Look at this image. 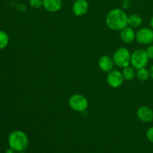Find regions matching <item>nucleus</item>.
Here are the masks:
<instances>
[{"mask_svg":"<svg viewBox=\"0 0 153 153\" xmlns=\"http://www.w3.org/2000/svg\"><path fill=\"white\" fill-rule=\"evenodd\" d=\"M89 9V3L87 0H76L72 5V10L75 16H82L86 14Z\"/></svg>","mask_w":153,"mask_h":153,"instance_id":"nucleus-8","label":"nucleus"},{"mask_svg":"<svg viewBox=\"0 0 153 153\" xmlns=\"http://www.w3.org/2000/svg\"><path fill=\"white\" fill-rule=\"evenodd\" d=\"M150 26H151V28L153 29V15L150 19Z\"/></svg>","mask_w":153,"mask_h":153,"instance_id":"nucleus-23","label":"nucleus"},{"mask_svg":"<svg viewBox=\"0 0 153 153\" xmlns=\"http://www.w3.org/2000/svg\"><path fill=\"white\" fill-rule=\"evenodd\" d=\"M16 151L14 150V149H13L12 148H9V149H7V150L5 151V153H15Z\"/></svg>","mask_w":153,"mask_h":153,"instance_id":"nucleus-22","label":"nucleus"},{"mask_svg":"<svg viewBox=\"0 0 153 153\" xmlns=\"http://www.w3.org/2000/svg\"><path fill=\"white\" fill-rule=\"evenodd\" d=\"M137 117L141 122L148 123L153 120V111L152 108L146 105L141 106L137 111Z\"/></svg>","mask_w":153,"mask_h":153,"instance_id":"nucleus-9","label":"nucleus"},{"mask_svg":"<svg viewBox=\"0 0 153 153\" xmlns=\"http://www.w3.org/2000/svg\"><path fill=\"white\" fill-rule=\"evenodd\" d=\"M63 6L62 0H43V7L50 13H56Z\"/></svg>","mask_w":153,"mask_h":153,"instance_id":"nucleus-11","label":"nucleus"},{"mask_svg":"<svg viewBox=\"0 0 153 153\" xmlns=\"http://www.w3.org/2000/svg\"><path fill=\"white\" fill-rule=\"evenodd\" d=\"M131 52L125 47H120L117 49L114 53L113 61L114 65L120 68H125L131 65Z\"/></svg>","mask_w":153,"mask_h":153,"instance_id":"nucleus-3","label":"nucleus"},{"mask_svg":"<svg viewBox=\"0 0 153 153\" xmlns=\"http://www.w3.org/2000/svg\"><path fill=\"white\" fill-rule=\"evenodd\" d=\"M136 77L137 78L138 80L141 81V82H146V81H147L150 78L149 70H147L146 67L139 69L136 72Z\"/></svg>","mask_w":153,"mask_h":153,"instance_id":"nucleus-15","label":"nucleus"},{"mask_svg":"<svg viewBox=\"0 0 153 153\" xmlns=\"http://www.w3.org/2000/svg\"><path fill=\"white\" fill-rule=\"evenodd\" d=\"M120 34V37L121 40L125 43H131L134 40H135V34L134 28H131L130 26L127 25L124 28H123Z\"/></svg>","mask_w":153,"mask_h":153,"instance_id":"nucleus-12","label":"nucleus"},{"mask_svg":"<svg viewBox=\"0 0 153 153\" xmlns=\"http://www.w3.org/2000/svg\"><path fill=\"white\" fill-rule=\"evenodd\" d=\"M142 22H143V19L139 14L132 13V14L128 16V25L131 28H138L141 25Z\"/></svg>","mask_w":153,"mask_h":153,"instance_id":"nucleus-13","label":"nucleus"},{"mask_svg":"<svg viewBox=\"0 0 153 153\" xmlns=\"http://www.w3.org/2000/svg\"><path fill=\"white\" fill-rule=\"evenodd\" d=\"M68 105L74 111L82 113L88 109L89 102L85 96L80 94H75L69 98Z\"/></svg>","mask_w":153,"mask_h":153,"instance_id":"nucleus-4","label":"nucleus"},{"mask_svg":"<svg viewBox=\"0 0 153 153\" xmlns=\"http://www.w3.org/2000/svg\"><path fill=\"white\" fill-rule=\"evenodd\" d=\"M145 50H146V55H147L149 59L153 60V44L149 45Z\"/></svg>","mask_w":153,"mask_h":153,"instance_id":"nucleus-18","label":"nucleus"},{"mask_svg":"<svg viewBox=\"0 0 153 153\" xmlns=\"http://www.w3.org/2000/svg\"><path fill=\"white\" fill-rule=\"evenodd\" d=\"M135 69L132 66H128L123 69L122 74L123 76L124 80L126 81H131L135 78L136 71Z\"/></svg>","mask_w":153,"mask_h":153,"instance_id":"nucleus-14","label":"nucleus"},{"mask_svg":"<svg viewBox=\"0 0 153 153\" xmlns=\"http://www.w3.org/2000/svg\"><path fill=\"white\" fill-rule=\"evenodd\" d=\"M123 4L124 8H128L130 5V1L129 0H123Z\"/></svg>","mask_w":153,"mask_h":153,"instance_id":"nucleus-20","label":"nucleus"},{"mask_svg":"<svg viewBox=\"0 0 153 153\" xmlns=\"http://www.w3.org/2000/svg\"><path fill=\"white\" fill-rule=\"evenodd\" d=\"M149 75H150V78L153 79V64L151 66L150 69H149Z\"/></svg>","mask_w":153,"mask_h":153,"instance_id":"nucleus-21","label":"nucleus"},{"mask_svg":"<svg viewBox=\"0 0 153 153\" xmlns=\"http://www.w3.org/2000/svg\"><path fill=\"white\" fill-rule=\"evenodd\" d=\"M107 83L111 88H118L123 84L124 78L122 72L117 70H113L108 73Z\"/></svg>","mask_w":153,"mask_h":153,"instance_id":"nucleus-7","label":"nucleus"},{"mask_svg":"<svg viewBox=\"0 0 153 153\" xmlns=\"http://www.w3.org/2000/svg\"><path fill=\"white\" fill-rule=\"evenodd\" d=\"M17 153H26V152H25L24 151H22V152H18Z\"/></svg>","mask_w":153,"mask_h":153,"instance_id":"nucleus-24","label":"nucleus"},{"mask_svg":"<svg viewBox=\"0 0 153 153\" xmlns=\"http://www.w3.org/2000/svg\"><path fill=\"white\" fill-rule=\"evenodd\" d=\"M105 23L111 30L121 31L128 25V15L123 9L114 8L108 13Z\"/></svg>","mask_w":153,"mask_h":153,"instance_id":"nucleus-1","label":"nucleus"},{"mask_svg":"<svg viewBox=\"0 0 153 153\" xmlns=\"http://www.w3.org/2000/svg\"></svg>","mask_w":153,"mask_h":153,"instance_id":"nucleus-25","label":"nucleus"},{"mask_svg":"<svg viewBox=\"0 0 153 153\" xmlns=\"http://www.w3.org/2000/svg\"><path fill=\"white\" fill-rule=\"evenodd\" d=\"M135 40L141 45H149L153 43V29L152 28H140L136 31Z\"/></svg>","mask_w":153,"mask_h":153,"instance_id":"nucleus-6","label":"nucleus"},{"mask_svg":"<svg viewBox=\"0 0 153 153\" xmlns=\"http://www.w3.org/2000/svg\"><path fill=\"white\" fill-rule=\"evenodd\" d=\"M146 135L148 140H149V142H151L152 143H153V126L148 128Z\"/></svg>","mask_w":153,"mask_h":153,"instance_id":"nucleus-19","label":"nucleus"},{"mask_svg":"<svg viewBox=\"0 0 153 153\" xmlns=\"http://www.w3.org/2000/svg\"><path fill=\"white\" fill-rule=\"evenodd\" d=\"M99 68L102 72L108 73L111 70H113L114 67L113 58L108 55H102L99 58L98 61Z\"/></svg>","mask_w":153,"mask_h":153,"instance_id":"nucleus-10","label":"nucleus"},{"mask_svg":"<svg viewBox=\"0 0 153 153\" xmlns=\"http://www.w3.org/2000/svg\"><path fill=\"white\" fill-rule=\"evenodd\" d=\"M149 60L145 49H137L131 53V65L137 70L146 67L149 63Z\"/></svg>","mask_w":153,"mask_h":153,"instance_id":"nucleus-5","label":"nucleus"},{"mask_svg":"<svg viewBox=\"0 0 153 153\" xmlns=\"http://www.w3.org/2000/svg\"><path fill=\"white\" fill-rule=\"evenodd\" d=\"M29 140L24 131L21 130H15L12 131L8 137V144L10 148L16 152H22L28 147Z\"/></svg>","mask_w":153,"mask_h":153,"instance_id":"nucleus-2","label":"nucleus"},{"mask_svg":"<svg viewBox=\"0 0 153 153\" xmlns=\"http://www.w3.org/2000/svg\"><path fill=\"white\" fill-rule=\"evenodd\" d=\"M9 43V36L5 31L0 30V50L7 47Z\"/></svg>","mask_w":153,"mask_h":153,"instance_id":"nucleus-16","label":"nucleus"},{"mask_svg":"<svg viewBox=\"0 0 153 153\" xmlns=\"http://www.w3.org/2000/svg\"><path fill=\"white\" fill-rule=\"evenodd\" d=\"M29 4L33 8H40L43 7V0H29Z\"/></svg>","mask_w":153,"mask_h":153,"instance_id":"nucleus-17","label":"nucleus"}]
</instances>
